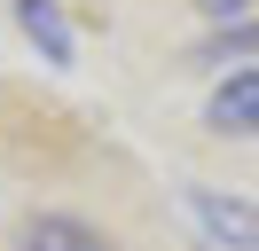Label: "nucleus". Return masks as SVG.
<instances>
[{"label":"nucleus","instance_id":"7ed1b4c3","mask_svg":"<svg viewBox=\"0 0 259 251\" xmlns=\"http://www.w3.org/2000/svg\"><path fill=\"white\" fill-rule=\"evenodd\" d=\"M16 251H118V243L102 228H87L79 212H39V220H24Z\"/></svg>","mask_w":259,"mask_h":251},{"label":"nucleus","instance_id":"39448f33","mask_svg":"<svg viewBox=\"0 0 259 251\" xmlns=\"http://www.w3.org/2000/svg\"><path fill=\"white\" fill-rule=\"evenodd\" d=\"M196 8H204V16H212V24H243V16H251V8H259V0H196Z\"/></svg>","mask_w":259,"mask_h":251},{"label":"nucleus","instance_id":"20e7f679","mask_svg":"<svg viewBox=\"0 0 259 251\" xmlns=\"http://www.w3.org/2000/svg\"><path fill=\"white\" fill-rule=\"evenodd\" d=\"M16 24H24V39H32L55 71H71L79 39H71V24H63V8H55V0H16Z\"/></svg>","mask_w":259,"mask_h":251},{"label":"nucleus","instance_id":"f257e3e1","mask_svg":"<svg viewBox=\"0 0 259 251\" xmlns=\"http://www.w3.org/2000/svg\"><path fill=\"white\" fill-rule=\"evenodd\" d=\"M189 220L212 235L220 251H259V204L220 196V188H189Z\"/></svg>","mask_w":259,"mask_h":251},{"label":"nucleus","instance_id":"f03ea898","mask_svg":"<svg viewBox=\"0 0 259 251\" xmlns=\"http://www.w3.org/2000/svg\"><path fill=\"white\" fill-rule=\"evenodd\" d=\"M204 126H212V134H243V141L259 134V63H243V71H228L220 87H212Z\"/></svg>","mask_w":259,"mask_h":251}]
</instances>
